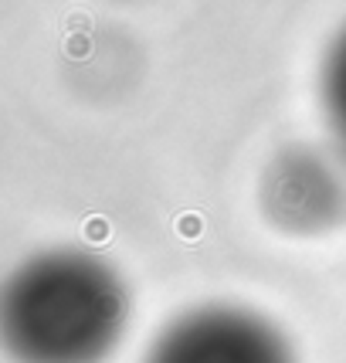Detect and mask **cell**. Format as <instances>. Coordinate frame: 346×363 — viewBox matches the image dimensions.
I'll return each mask as SVG.
<instances>
[{
    "label": "cell",
    "mask_w": 346,
    "mask_h": 363,
    "mask_svg": "<svg viewBox=\"0 0 346 363\" xmlns=\"http://www.w3.org/2000/svg\"><path fill=\"white\" fill-rule=\"evenodd\" d=\"M268 214L292 231L333 224L346 207V190L330 160L313 150L285 153L268 174Z\"/></svg>",
    "instance_id": "obj_3"
},
{
    "label": "cell",
    "mask_w": 346,
    "mask_h": 363,
    "mask_svg": "<svg viewBox=\"0 0 346 363\" xmlns=\"http://www.w3.org/2000/svg\"><path fill=\"white\" fill-rule=\"evenodd\" d=\"M143 363H296V350L262 313L214 302L170 319Z\"/></svg>",
    "instance_id": "obj_2"
},
{
    "label": "cell",
    "mask_w": 346,
    "mask_h": 363,
    "mask_svg": "<svg viewBox=\"0 0 346 363\" xmlns=\"http://www.w3.org/2000/svg\"><path fill=\"white\" fill-rule=\"evenodd\" d=\"M129 326V289L102 255L51 248L4 285L0 336L17 363H106Z\"/></svg>",
    "instance_id": "obj_1"
},
{
    "label": "cell",
    "mask_w": 346,
    "mask_h": 363,
    "mask_svg": "<svg viewBox=\"0 0 346 363\" xmlns=\"http://www.w3.org/2000/svg\"><path fill=\"white\" fill-rule=\"evenodd\" d=\"M323 106H326L333 136L346 150V28L333 41L326 65H323Z\"/></svg>",
    "instance_id": "obj_4"
}]
</instances>
